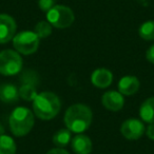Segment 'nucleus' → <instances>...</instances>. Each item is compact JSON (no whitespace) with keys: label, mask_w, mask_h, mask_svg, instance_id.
<instances>
[{"label":"nucleus","mask_w":154,"mask_h":154,"mask_svg":"<svg viewBox=\"0 0 154 154\" xmlns=\"http://www.w3.org/2000/svg\"><path fill=\"white\" fill-rule=\"evenodd\" d=\"M17 24L12 16L0 14V45H5L13 40L16 35Z\"/></svg>","instance_id":"8"},{"label":"nucleus","mask_w":154,"mask_h":154,"mask_svg":"<svg viewBox=\"0 0 154 154\" xmlns=\"http://www.w3.org/2000/svg\"><path fill=\"white\" fill-rule=\"evenodd\" d=\"M120 132L126 139L136 140L143 135V133L146 132V128L143 120L137 118H129L122 122Z\"/></svg>","instance_id":"7"},{"label":"nucleus","mask_w":154,"mask_h":154,"mask_svg":"<svg viewBox=\"0 0 154 154\" xmlns=\"http://www.w3.org/2000/svg\"><path fill=\"white\" fill-rule=\"evenodd\" d=\"M34 113L26 107H17L10 115V129L11 132L17 137H22L29 134L34 127Z\"/></svg>","instance_id":"3"},{"label":"nucleus","mask_w":154,"mask_h":154,"mask_svg":"<svg viewBox=\"0 0 154 154\" xmlns=\"http://www.w3.org/2000/svg\"><path fill=\"white\" fill-rule=\"evenodd\" d=\"M146 59L150 62V63L154 64V45H152L149 49L146 52Z\"/></svg>","instance_id":"21"},{"label":"nucleus","mask_w":154,"mask_h":154,"mask_svg":"<svg viewBox=\"0 0 154 154\" xmlns=\"http://www.w3.org/2000/svg\"><path fill=\"white\" fill-rule=\"evenodd\" d=\"M56 3V0H38V5L39 9L42 12H45L47 13L48 11L52 9Z\"/></svg>","instance_id":"20"},{"label":"nucleus","mask_w":154,"mask_h":154,"mask_svg":"<svg viewBox=\"0 0 154 154\" xmlns=\"http://www.w3.org/2000/svg\"><path fill=\"white\" fill-rule=\"evenodd\" d=\"M23 61L17 51L5 50L0 52V74L13 76L21 71Z\"/></svg>","instance_id":"6"},{"label":"nucleus","mask_w":154,"mask_h":154,"mask_svg":"<svg viewBox=\"0 0 154 154\" xmlns=\"http://www.w3.org/2000/svg\"><path fill=\"white\" fill-rule=\"evenodd\" d=\"M33 103V113L41 120H51L58 115L61 109L60 99L53 92L37 94Z\"/></svg>","instance_id":"2"},{"label":"nucleus","mask_w":154,"mask_h":154,"mask_svg":"<svg viewBox=\"0 0 154 154\" xmlns=\"http://www.w3.org/2000/svg\"><path fill=\"white\" fill-rule=\"evenodd\" d=\"M101 103L106 109L110 111H120L125 105L124 95L117 91H108L101 97Z\"/></svg>","instance_id":"9"},{"label":"nucleus","mask_w":154,"mask_h":154,"mask_svg":"<svg viewBox=\"0 0 154 154\" xmlns=\"http://www.w3.org/2000/svg\"><path fill=\"white\" fill-rule=\"evenodd\" d=\"M75 20V15L72 9L62 5H54L47 12V21L56 29L70 28Z\"/></svg>","instance_id":"4"},{"label":"nucleus","mask_w":154,"mask_h":154,"mask_svg":"<svg viewBox=\"0 0 154 154\" xmlns=\"http://www.w3.org/2000/svg\"><path fill=\"white\" fill-rule=\"evenodd\" d=\"M47 154H69V152L66 150H64L63 148H53V149L49 150L47 152Z\"/></svg>","instance_id":"23"},{"label":"nucleus","mask_w":154,"mask_h":154,"mask_svg":"<svg viewBox=\"0 0 154 154\" xmlns=\"http://www.w3.org/2000/svg\"><path fill=\"white\" fill-rule=\"evenodd\" d=\"M139 86H140V82L137 77L127 75L122 77L118 82V92L126 96H131L139 90Z\"/></svg>","instance_id":"11"},{"label":"nucleus","mask_w":154,"mask_h":154,"mask_svg":"<svg viewBox=\"0 0 154 154\" xmlns=\"http://www.w3.org/2000/svg\"><path fill=\"white\" fill-rule=\"evenodd\" d=\"M71 131L69 129H60L53 135V143L57 148H64L71 141Z\"/></svg>","instance_id":"16"},{"label":"nucleus","mask_w":154,"mask_h":154,"mask_svg":"<svg viewBox=\"0 0 154 154\" xmlns=\"http://www.w3.org/2000/svg\"><path fill=\"white\" fill-rule=\"evenodd\" d=\"M19 90L13 84L0 85V100L5 103H15L19 99Z\"/></svg>","instance_id":"13"},{"label":"nucleus","mask_w":154,"mask_h":154,"mask_svg":"<svg viewBox=\"0 0 154 154\" xmlns=\"http://www.w3.org/2000/svg\"><path fill=\"white\" fill-rule=\"evenodd\" d=\"M138 34L140 38H143V40H154V20H149V21L143 22L139 26Z\"/></svg>","instance_id":"18"},{"label":"nucleus","mask_w":154,"mask_h":154,"mask_svg":"<svg viewBox=\"0 0 154 154\" xmlns=\"http://www.w3.org/2000/svg\"><path fill=\"white\" fill-rule=\"evenodd\" d=\"M71 146L75 154H90L93 149L92 140L90 137L82 133L73 137Z\"/></svg>","instance_id":"12"},{"label":"nucleus","mask_w":154,"mask_h":154,"mask_svg":"<svg viewBox=\"0 0 154 154\" xmlns=\"http://www.w3.org/2000/svg\"><path fill=\"white\" fill-rule=\"evenodd\" d=\"M39 38L33 31H22L13 38L15 50L22 55H32L39 48Z\"/></svg>","instance_id":"5"},{"label":"nucleus","mask_w":154,"mask_h":154,"mask_svg":"<svg viewBox=\"0 0 154 154\" xmlns=\"http://www.w3.org/2000/svg\"><path fill=\"white\" fill-rule=\"evenodd\" d=\"M52 28H53V26L50 24V22L39 21L38 23L35 26L34 32L40 39L48 38V37L52 34Z\"/></svg>","instance_id":"19"},{"label":"nucleus","mask_w":154,"mask_h":154,"mask_svg":"<svg viewBox=\"0 0 154 154\" xmlns=\"http://www.w3.org/2000/svg\"><path fill=\"white\" fill-rule=\"evenodd\" d=\"M139 115L143 122L154 124V96L149 97L141 103L139 108Z\"/></svg>","instance_id":"14"},{"label":"nucleus","mask_w":154,"mask_h":154,"mask_svg":"<svg viewBox=\"0 0 154 154\" xmlns=\"http://www.w3.org/2000/svg\"><path fill=\"white\" fill-rule=\"evenodd\" d=\"M113 82V74L106 68L96 69L91 75V82L94 87L99 89H106L111 86Z\"/></svg>","instance_id":"10"},{"label":"nucleus","mask_w":154,"mask_h":154,"mask_svg":"<svg viewBox=\"0 0 154 154\" xmlns=\"http://www.w3.org/2000/svg\"><path fill=\"white\" fill-rule=\"evenodd\" d=\"M3 134H5V128H3L2 125L0 124V136H2Z\"/></svg>","instance_id":"24"},{"label":"nucleus","mask_w":154,"mask_h":154,"mask_svg":"<svg viewBox=\"0 0 154 154\" xmlns=\"http://www.w3.org/2000/svg\"><path fill=\"white\" fill-rule=\"evenodd\" d=\"M146 135L149 139L154 140V124H149V126L146 128Z\"/></svg>","instance_id":"22"},{"label":"nucleus","mask_w":154,"mask_h":154,"mask_svg":"<svg viewBox=\"0 0 154 154\" xmlns=\"http://www.w3.org/2000/svg\"><path fill=\"white\" fill-rule=\"evenodd\" d=\"M63 119L66 129L71 132L80 134L88 130L92 124V110L86 105L75 103L68 108Z\"/></svg>","instance_id":"1"},{"label":"nucleus","mask_w":154,"mask_h":154,"mask_svg":"<svg viewBox=\"0 0 154 154\" xmlns=\"http://www.w3.org/2000/svg\"><path fill=\"white\" fill-rule=\"evenodd\" d=\"M18 90H19V97L26 101H33L38 94L36 84H33V82H22Z\"/></svg>","instance_id":"15"},{"label":"nucleus","mask_w":154,"mask_h":154,"mask_svg":"<svg viewBox=\"0 0 154 154\" xmlns=\"http://www.w3.org/2000/svg\"><path fill=\"white\" fill-rule=\"evenodd\" d=\"M16 143L11 136L3 134L0 136V154H16Z\"/></svg>","instance_id":"17"}]
</instances>
